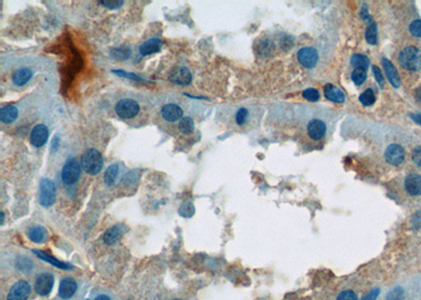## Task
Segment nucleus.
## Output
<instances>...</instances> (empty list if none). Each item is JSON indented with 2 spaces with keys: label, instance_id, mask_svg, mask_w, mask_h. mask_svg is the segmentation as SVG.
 I'll list each match as a JSON object with an SVG mask.
<instances>
[{
  "label": "nucleus",
  "instance_id": "nucleus-1",
  "mask_svg": "<svg viewBox=\"0 0 421 300\" xmlns=\"http://www.w3.org/2000/svg\"><path fill=\"white\" fill-rule=\"evenodd\" d=\"M398 61L408 71L419 72L421 71V50L415 46H405L400 51Z\"/></svg>",
  "mask_w": 421,
  "mask_h": 300
},
{
  "label": "nucleus",
  "instance_id": "nucleus-2",
  "mask_svg": "<svg viewBox=\"0 0 421 300\" xmlns=\"http://www.w3.org/2000/svg\"><path fill=\"white\" fill-rule=\"evenodd\" d=\"M81 166L84 172L90 175H97L103 167V158L99 151L96 149H88L82 154Z\"/></svg>",
  "mask_w": 421,
  "mask_h": 300
},
{
  "label": "nucleus",
  "instance_id": "nucleus-3",
  "mask_svg": "<svg viewBox=\"0 0 421 300\" xmlns=\"http://www.w3.org/2000/svg\"><path fill=\"white\" fill-rule=\"evenodd\" d=\"M81 174L80 164L74 157H70L61 171V179L65 185H73L78 181Z\"/></svg>",
  "mask_w": 421,
  "mask_h": 300
},
{
  "label": "nucleus",
  "instance_id": "nucleus-4",
  "mask_svg": "<svg viewBox=\"0 0 421 300\" xmlns=\"http://www.w3.org/2000/svg\"><path fill=\"white\" fill-rule=\"evenodd\" d=\"M56 190L55 184L51 179L42 178L40 183V193H39V204L41 207L48 208L54 205L56 201Z\"/></svg>",
  "mask_w": 421,
  "mask_h": 300
},
{
  "label": "nucleus",
  "instance_id": "nucleus-5",
  "mask_svg": "<svg viewBox=\"0 0 421 300\" xmlns=\"http://www.w3.org/2000/svg\"><path fill=\"white\" fill-rule=\"evenodd\" d=\"M140 111L139 103L131 98L120 99L115 106L116 114L122 119H132L138 115Z\"/></svg>",
  "mask_w": 421,
  "mask_h": 300
},
{
  "label": "nucleus",
  "instance_id": "nucleus-6",
  "mask_svg": "<svg viewBox=\"0 0 421 300\" xmlns=\"http://www.w3.org/2000/svg\"><path fill=\"white\" fill-rule=\"evenodd\" d=\"M55 282V278L52 273H40L37 275L36 279L34 282V289L35 292L37 293L40 296H47L53 290Z\"/></svg>",
  "mask_w": 421,
  "mask_h": 300
},
{
  "label": "nucleus",
  "instance_id": "nucleus-7",
  "mask_svg": "<svg viewBox=\"0 0 421 300\" xmlns=\"http://www.w3.org/2000/svg\"><path fill=\"white\" fill-rule=\"evenodd\" d=\"M384 159L390 165H400L405 159V150L398 143L390 144L384 152Z\"/></svg>",
  "mask_w": 421,
  "mask_h": 300
},
{
  "label": "nucleus",
  "instance_id": "nucleus-8",
  "mask_svg": "<svg viewBox=\"0 0 421 300\" xmlns=\"http://www.w3.org/2000/svg\"><path fill=\"white\" fill-rule=\"evenodd\" d=\"M31 284L25 280H19L10 289L6 300H27L31 296Z\"/></svg>",
  "mask_w": 421,
  "mask_h": 300
},
{
  "label": "nucleus",
  "instance_id": "nucleus-9",
  "mask_svg": "<svg viewBox=\"0 0 421 300\" xmlns=\"http://www.w3.org/2000/svg\"><path fill=\"white\" fill-rule=\"evenodd\" d=\"M297 59L299 64L304 67L305 69H313L317 65L319 55L317 50L313 46H304L301 47L297 52Z\"/></svg>",
  "mask_w": 421,
  "mask_h": 300
},
{
  "label": "nucleus",
  "instance_id": "nucleus-10",
  "mask_svg": "<svg viewBox=\"0 0 421 300\" xmlns=\"http://www.w3.org/2000/svg\"><path fill=\"white\" fill-rule=\"evenodd\" d=\"M78 291V283L74 278L65 277L61 279L58 289V297L62 300H70L75 297Z\"/></svg>",
  "mask_w": 421,
  "mask_h": 300
},
{
  "label": "nucleus",
  "instance_id": "nucleus-11",
  "mask_svg": "<svg viewBox=\"0 0 421 300\" xmlns=\"http://www.w3.org/2000/svg\"><path fill=\"white\" fill-rule=\"evenodd\" d=\"M306 130L307 135L312 140L319 141L321 139H324L327 134V124L321 119L315 118V119L310 120V122L307 123Z\"/></svg>",
  "mask_w": 421,
  "mask_h": 300
},
{
  "label": "nucleus",
  "instance_id": "nucleus-12",
  "mask_svg": "<svg viewBox=\"0 0 421 300\" xmlns=\"http://www.w3.org/2000/svg\"><path fill=\"white\" fill-rule=\"evenodd\" d=\"M168 80L177 86H188L192 82V74L187 68L177 67L171 72Z\"/></svg>",
  "mask_w": 421,
  "mask_h": 300
},
{
  "label": "nucleus",
  "instance_id": "nucleus-13",
  "mask_svg": "<svg viewBox=\"0 0 421 300\" xmlns=\"http://www.w3.org/2000/svg\"><path fill=\"white\" fill-rule=\"evenodd\" d=\"M48 139V129L45 124H37L35 125L34 129L31 132L30 140L33 146L35 148H42Z\"/></svg>",
  "mask_w": 421,
  "mask_h": 300
},
{
  "label": "nucleus",
  "instance_id": "nucleus-14",
  "mask_svg": "<svg viewBox=\"0 0 421 300\" xmlns=\"http://www.w3.org/2000/svg\"><path fill=\"white\" fill-rule=\"evenodd\" d=\"M161 116L167 122H175L184 118V111L176 103H167L161 109Z\"/></svg>",
  "mask_w": 421,
  "mask_h": 300
},
{
  "label": "nucleus",
  "instance_id": "nucleus-15",
  "mask_svg": "<svg viewBox=\"0 0 421 300\" xmlns=\"http://www.w3.org/2000/svg\"><path fill=\"white\" fill-rule=\"evenodd\" d=\"M404 189L411 196L421 195V176L416 173H411L404 179Z\"/></svg>",
  "mask_w": 421,
  "mask_h": 300
},
{
  "label": "nucleus",
  "instance_id": "nucleus-16",
  "mask_svg": "<svg viewBox=\"0 0 421 300\" xmlns=\"http://www.w3.org/2000/svg\"><path fill=\"white\" fill-rule=\"evenodd\" d=\"M381 61H382V67L384 69V72L387 74V77L390 80L391 85L395 89H398L400 87V83H401V80H400V76L396 67L393 65L389 59L384 57L381 59Z\"/></svg>",
  "mask_w": 421,
  "mask_h": 300
},
{
  "label": "nucleus",
  "instance_id": "nucleus-17",
  "mask_svg": "<svg viewBox=\"0 0 421 300\" xmlns=\"http://www.w3.org/2000/svg\"><path fill=\"white\" fill-rule=\"evenodd\" d=\"M124 227L122 225H115L107 230V232L103 235V241L105 245L113 246L115 243L120 240L122 235L124 234Z\"/></svg>",
  "mask_w": 421,
  "mask_h": 300
},
{
  "label": "nucleus",
  "instance_id": "nucleus-18",
  "mask_svg": "<svg viewBox=\"0 0 421 300\" xmlns=\"http://www.w3.org/2000/svg\"><path fill=\"white\" fill-rule=\"evenodd\" d=\"M163 47V40L160 38H150L139 46V53L141 56H147L160 52Z\"/></svg>",
  "mask_w": 421,
  "mask_h": 300
},
{
  "label": "nucleus",
  "instance_id": "nucleus-19",
  "mask_svg": "<svg viewBox=\"0 0 421 300\" xmlns=\"http://www.w3.org/2000/svg\"><path fill=\"white\" fill-rule=\"evenodd\" d=\"M324 94L327 99L331 100L333 102L337 103H342L346 100V95L342 91L338 88L333 86L332 83H327L324 88Z\"/></svg>",
  "mask_w": 421,
  "mask_h": 300
},
{
  "label": "nucleus",
  "instance_id": "nucleus-20",
  "mask_svg": "<svg viewBox=\"0 0 421 300\" xmlns=\"http://www.w3.org/2000/svg\"><path fill=\"white\" fill-rule=\"evenodd\" d=\"M33 71L30 69L23 68L15 71L12 75V81L14 85L17 87H23L27 82H29L33 77Z\"/></svg>",
  "mask_w": 421,
  "mask_h": 300
},
{
  "label": "nucleus",
  "instance_id": "nucleus-21",
  "mask_svg": "<svg viewBox=\"0 0 421 300\" xmlns=\"http://www.w3.org/2000/svg\"><path fill=\"white\" fill-rule=\"evenodd\" d=\"M274 48H275V45H274L273 41L269 38H263L261 40H259L257 45H256V53L258 56H260V57H270V56L273 54Z\"/></svg>",
  "mask_w": 421,
  "mask_h": 300
},
{
  "label": "nucleus",
  "instance_id": "nucleus-22",
  "mask_svg": "<svg viewBox=\"0 0 421 300\" xmlns=\"http://www.w3.org/2000/svg\"><path fill=\"white\" fill-rule=\"evenodd\" d=\"M33 253L35 255H37L40 258V259H42V260L47 262V263L52 264V266H54L56 268H58V269H61V270H72L73 269L72 266H70V264L62 262V261H59L58 259H56V258H54L53 256L48 255L46 252H44V251L33 250Z\"/></svg>",
  "mask_w": 421,
  "mask_h": 300
},
{
  "label": "nucleus",
  "instance_id": "nucleus-23",
  "mask_svg": "<svg viewBox=\"0 0 421 300\" xmlns=\"http://www.w3.org/2000/svg\"><path fill=\"white\" fill-rule=\"evenodd\" d=\"M18 117V110L16 107L8 104L0 109V120L2 123L10 124L15 121Z\"/></svg>",
  "mask_w": 421,
  "mask_h": 300
},
{
  "label": "nucleus",
  "instance_id": "nucleus-24",
  "mask_svg": "<svg viewBox=\"0 0 421 300\" xmlns=\"http://www.w3.org/2000/svg\"><path fill=\"white\" fill-rule=\"evenodd\" d=\"M27 237L35 243H42L47 239V232L42 226H34L27 231Z\"/></svg>",
  "mask_w": 421,
  "mask_h": 300
},
{
  "label": "nucleus",
  "instance_id": "nucleus-25",
  "mask_svg": "<svg viewBox=\"0 0 421 300\" xmlns=\"http://www.w3.org/2000/svg\"><path fill=\"white\" fill-rule=\"evenodd\" d=\"M119 175V165L117 163L111 164L104 173V183L107 185H114Z\"/></svg>",
  "mask_w": 421,
  "mask_h": 300
},
{
  "label": "nucleus",
  "instance_id": "nucleus-26",
  "mask_svg": "<svg viewBox=\"0 0 421 300\" xmlns=\"http://www.w3.org/2000/svg\"><path fill=\"white\" fill-rule=\"evenodd\" d=\"M178 129L184 135H191L195 131V122L191 117L186 116L180 120Z\"/></svg>",
  "mask_w": 421,
  "mask_h": 300
},
{
  "label": "nucleus",
  "instance_id": "nucleus-27",
  "mask_svg": "<svg viewBox=\"0 0 421 300\" xmlns=\"http://www.w3.org/2000/svg\"><path fill=\"white\" fill-rule=\"evenodd\" d=\"M110 54L113 58L117 60H125L129 59L132 55L131 48L128 46H120V47H114L110 51Z\"/></svg>",
  "mask_w": 421,
  "mask_h": 300
},
{
  "label": "nucleus",
  "instance_id": "nucleus-28",
  "mask_svg": "<svg viewBox=\"0 0 421 300\" xmlns=\"http://www.w3.org/2000/svg\"><path fill=\"white\" fill-rule=\"evenodd\" d=\"M351 65H352L355 69L361 68L367 69L370 66V59L367 57L366 55L362 54H354L351 58Z\"/></svg>",
  "mask_w": 421,
  "mask_h": 300
},
{
  "label": "nucleus",
  "instance_id": "nucleus-29",
  "mask_svg": "<svg viewBox=\"0 0 421 300\" xmlns=\"http://www.w3.org/2000/svg\"><path fill=\"white\" fill-rule=\"evenodd\" d=\"M375 93L373 89H367L364 92H362L359 96V101L363 107H370L373 106L375 103Z\"/></svg>",
  "mask_w": 421,
  "mask_h": 300
},
{
  "label": "nucleus",
  "instance_id": "nucleus-30",
  "mask_svg": "<svg viewBox=\"0 0 421 300\" xmlns=\"http://www.w3.org/2000/svg\"><path fill=\"white\" fill-rule=\"evenodd\" d=\"M366 40L371 46L377 45L378 41V32H377V24L375 23H370V25L366 30Z\"/></svg>",
  "mask_w": 421,
  "mask_h": 300
},
{
  "label": "nucleus",
  "instance_id": "nucleus-31",
  "mask_svg": "<svg viewBox=\"0 0 421 300\" xmlns=\"http://www.w3.org/2000/svg\"><path fill=\"white\" fill-rule=\"evenodd\" d=\"M351 79L355 83L356 86H361L364 83L367 79V69H361V68H357L354 69L353 73L351 74Z\"/></svg>",
  "mask_w": 421,
  "mask_h": 300
},
{
  "label": "nucleus",
  "instance_id": "nucleus-32",
  "mask_svg": "<svg viewBox=\"0 0 421 300\" xmlns=\"http://www.w3.org/2000/svg\"><path fill=\"white\" fill-rule=\"evenodd\" d=\"M303 97L307 101L316 102L320 99V93L318 92V90H316L314 88H308L303 92Z\"/></svg>",
  "mask_w": 421,
  "mask_h": 300
},
{
  "label": "nucleus",
  "instance_id": "nucleus-33",
  "mask_svg": "<svg viewBox=\"0 0 421 300\" xmlns=\"http://www.w3.org/2000/svg\"><path fill=\"white\" fill-rule=\"evenodd\" d=\"M249 119V111L245 108H240L236 112L235 115V121L238 125H243L247 123Z\"/></svg>",
  "mask_w": 421,
  "mask_h": 300
},
{
  "label": "nucleus",
  "instance_id": "nucleus-34",
  "mask_svg": "<svg viewBox=\"0 0 421 300\" xmlns=\"http://www.w3.org/2000/svg\"><path fill=\"white\" fill-rule=\"evenodd\" d=\"M98 3L109 10H118L123 5L124 1H122V0H110V1L109 0H100V1H98Z\"/></svg>",
  "mask_w": 421,
  "mask_h": 300
},
{
  "label": "nucleus",
  "instance_id": "nucleus-35",
  "mask_svg": "<svg viewBox=\"0 0 421 300\" xmlns=\"http://www.w3.org/2000/svg\"><path fill=\"white\" fill-rule=\"evenodd\" d=\"M17 268L23 272H27L32 270L34 263L33 261L30 259L29 257H23V258H18V260L16 262Z\"/></svg>",
  "mask_w": 421,
  "mask_h": 300
},
{
  "label": "nucleus",
  "instance_id": "nucleus-36",
  "mask_svg": "<svg viewBox=\"0 0 421 300\" xmlns=\"http://www.w3.org/2000/svg\"><path fill=\"white\" fill-rule=\"evenodd\" d=\"M112 72L115 73V74H116V75H118V76H120V77L129 78V79L135 80V81H144V79H143L142 77H140L139 75H137V74H135V73L125 72V71H122V69H113V71H112Z\"/></svg>",
  "mask_w": 421,
  "mask_h": 300
},
{
  "label": "nucleus",
  "instance_id": "nucleus-37",
  "mask_svg": "<svg viewBox=\"0 0 421 300\" xmlns=\"http://www.w3.org/2000/svg\"><path fill=\"white\" fill-rule=\"evenodd\" d=\"M403 296H404L403 289L400 287H396L389 293L385 300H403Z\"/></svg>",
  "mask_w": 421,
  "mask_h": 300
},
{
  "label": "nucleus",
  "instance_id": "nucleus-38",
  "mask_svg": "<svg viewBox=\"0 0 421 300\" xmlns=\"http://www.w3.org/2000/svg\"><path fill=\"white\" fill-rule=\"evenodd\" d=\"M193 213H194V207L191 202H184V204L180 206L179 214L181 216H184V217H191Z\"/></svg>",
  "mask_w": 421,
  "mask_h": 300
},
{
  "label": "nucleus",
  "instance_id": "nucleus-39",
  "mask_svg": "<svg viewBox=\"0 0 421 300\" xmlns=\"http://www.w3.org/2000/svg\"><path fill=\"white\" fill-rule=\"evenodd\" d=\"M93 300H116L114 295L108 291H98L94 294L92 293Z\"/></svg>",
  "mask_w": 421,
  "mask_h": 300
},
{
  "label": "nucleus",
  "instance_id": "nucleus-40",
  "mask_svg": "<svg viewBox=\"0 0 421 300\" xmlns=\"http://www.w3.org/2000/svg\"><path fill=\"white\" fill-rule=\"evenodd\" d=\"M410 33L413 36L421 38V19H416L410 24Z\"/></svg>",
  "mask_w": 421,
  "mask_h": 300
},
{
  "label": "nucleus",
  "instance_id": "nucleus-41",
  "mask_svg": "<svg viewBox=\"0 0 421 300\" xmlns=\"http://www.w3.org/2000/svg\"><path fill=\"white\" fill-rule=\"evenodd\" d=\"M372 71H373L374 77H375L376 81L378 82L379 87H380L381 89H383L384 85H385V81H384V77H383L382 72H381V69L379 68V67H377V66H373V67H372Z\"/></svg>",
  "mask_w": 421,
  "mask_h": 300
},
{
  "label": "nucleus",
  "instance_id": "nucleus-42",
  "mask_svg": "<svg viewBox=\"0 0 421 300\" xmlns=\"http://www.w3.org/2000/svg\"><path fill=\"white\" fill-rule=\"evenodd\" d=\"M336 300H358V297L355 292L351 290H345L337 296Z\"/></svg>",
  "mask_w": 421,
  "mask_h": 300
},
{
  "label": "nucleus",
  "instance_id": "nucleus-43",
  "mask_svg": "<svg viewBox=\"0 0 421 300\" xmlns=\"http://www.w3.org/2000/svg\"><path fill=\"white\" fill-rule=\"evenodd\" d=\"M280 46L283 51H289L293 46V39L289 36V35H284V36L280 39Z\"/></svg>",
  "mask_w": 421,
  "mask_h": 300
},
{
  "label": "nucleus",
  "instance_id": "nucleus-44",
  "mask_svg": "<svg viewBox=\"0 0 421 300\" xmlns=\"http://www.w3.org/2000/svg\"><path fill=\"white\" fill-rule=\"evenodd\" d=\"M412 159H413L414 163H415L417 166L421 167V145L416 146V148L413 150Z\"/></svg>",
  "mask_w": 421,
  "mask_h": 300
},
{
  "label": "nucleus",
  "instance_id": "nucleus-45",
  "mask_svg": "<svg viewBox=\"0 0 421 300\" xmlns=\"http://www.w3.org/2000/svg\"><path fill=\"white\" fill-rule=\"evenodd\" d=\"M59 144H60V137H59V135L56 134L51 140V151L53 153H55L59 149Z\"/></svg>",
  "mask_w": 421,
  "mask_h": 300
},
{
  "label": "nucleus",
  "instance_id": "nucleus-46",
  "mask_svg": "<svg viewBox=\"0 0 421 300\" xmlns=\"http://www.w3.org/2000/svg\"><path fill=\"white\" fill-rule=\"evenodd\" d=\"M379 295V289H373L371 290L366 296H363L361 300H376Z\"/></svg>",
  "mask_w": 421,
  "mask_h": 300
},
{
  "label": "nucleus",
  "instance_id": "nucleus-47",
  "mask_svg": "<svg viewBox=\"0 0 421 300\" xmlns=\"http://www.w3.org/2000/svg\"><path fill=\"white\" fill-rule=\"evenodd\" d=\"M409 116L414 122H416L417 124L421 125V112H419V113H412Z\"/></svg>",
  "mask_w": 421,
  "mask_h": 300
},
{
  "label": "nucleus",
  "instance_id": "nucleus-48",
  "mask_svg": "<svg viewBox=\"0 0 421 300\" xmlns=\"http://www.w3.org/2000/svg\"><path fill=\"white\" fill-rule=\"evenodd\" d=\"M415 97H416V99L419 102H421V86L416 89V91H415Z\"/></svg>",
  "mask_w": 421,
  "mask_h": 300
},
{
  "label": "nucleus",
  "instance_id": "nucleus-49",
  "mask_svg": "<svg viewBox=\"0 0 421 300\" xmlns=\"http://www.w3.org/2000/svg\"><path fill=\"white\" fill-rule=\"evenodd\" d=\"M3 222H4V213L1 212V225H3Z\"/></svg>",
  "mask_w": 421,
  "mask_h": 300
},
{
  "label": "nucleus",
  "instance_id": "nucleus-50",
  "mask_svg": "<svg viewBox=\"0 0 421 300\" xmlns=\"http://www.w3.org/2000/svg\"><path fill=\"white\" fill-rule=\"evenodd\" d=\"M83 300H91V299H89V298H87V299H83Z\"/></svg>",
  "mask_w": 421,
  "mask_h": 300
},
{
  "label": "nucleus",
  "instance_id": "nucleus-51",
  "mask_svg": "<svg viewBox=\"0 0 421 300\" xmlns=\"http://www.w3.org/2000/svg\"><path fill=\"white\" fill-rule=\"evenodd\" d=\"M173 300H180V299H173Z\"/></svg>",
  "mask_w": 421,
  "mask_h": 300
}]
</instances>
